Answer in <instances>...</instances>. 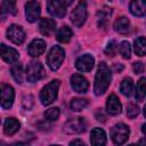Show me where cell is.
Wrapping results in <instances>:
<instances>
[{
  "mask_svg": "<svg viewBox=\"0 0 146 146\" xmlns=\"http://www.w3.org/2000/svg\"><path fill=\"white\" fill-rule=\"evenodd\" d=\"M111 80H112L111 70L106 65L105 62H102L98 65V70H97L96 78H95V87H94L95 94L97 96L103 95L107 90V88L111 83Z\"/></svg>",
  "mask_w": 146,
  "mask_h": 146,
  "instance_id": "cell-1",
  "label": "cell"
},
{
  "mask_svg": "<svg viewBox=\"0 0 146 146\" xmlns=\"http://www.w3.org/2000/svg\"><path fill=\"white\" fill-rule=\"evenodd\" d=\"M58 89H59V80H52L46 87H43L41 92H40L41 104L44 106L50 105L57 98Z\"/></svg>",
  "mask_w": 146,
  "mask_h": 146,
  "instance_id": "cell-2",
  "label": "cell"
},
{
  "mask_svg": "<svg viewBox=\"0 0 146 146\" xmlns=\"http://www.w3.org/2000/svg\"><path fill=\"white\" fill-rule=\"evenodd\" d=\"M64 57H65L64 49L59 46H54L47 56V64L50 67V70L52 71L58 70L64 60Z\"/></svg>",
  "mask_w": 146,
  "mask_h": 146,
  "instance_id": "cell-3",
  "label": "cell"
},
{
  "mask_svg": "<svg viewBox=\"0 0 146 146\" xmlns=\"http://www.w3.org/2000/svg\"><path fill=\"white\" fill-rule=\"evenodd\" d=\"M129 127L124 123H117L111 129V138L114 144L116 145H122L127 141L129 138Z\"/></svg>",
  "mask_w": 146,
  "mask_h": 146,
  "instance_id": "cell-4",
  "label": "cell"
},
{
  "mask_svg": "<svg viewBox=\"0 0 146 146\" xmlns=\"http://www.w3.org/2000/svg\"><path fill=\"white\" fill-rule=\"evenodd\" d=\"M44 75H46V72L41 63L35 60L29 63L26 67V79L29 82H36L41 80Z\"/></svg>",
  "mask_w": 146,
  "mask_h": 146,
  "instance_id": "cell-5",
  "label": "cell"
},
{
  "mask_svg": "<svg viewBox=\"0 0 146 146\" xmlns=\"http://www.w3.org/2000/svg\"><path fill=\"white\" fill-rule=\"evenodd\" d=\"M86 19H87V5H86V1L82 0L72 10V13H71V22L76 27H80V26H82L84 24Z\"/></svg>",
  "mask_w": 146,
  "mask_h": 146,
  "instance_id": "cell-6",
  "label": "cell"
},
{
  "mask_svg": "<svg viewBox=\"0 0 146 146\" xmlns=\"http://www.w3.org/2000/svg\"><path fill=\"white\" fill-rule=\"evenodd\" d=\"M87 128V122L84 121L83 117H74V119H71L68 120L64 127H63V130L65 133H68V135H75V133H81L86 130Z\"/></svg>",
  "mask_w": 146,
  "mask_h": 146,
  "instance_id": "cell-7",
  "label": "cell"
},
{
  "mask_svg": "<svg viewBox=\"0 0 146 146\" xmlns=\"http://www.w3.org/2000/svg\"><path fill=\"white\" fill-rule=\"evenodd\" d=\"M15 98V91L11 86L2 84L1 86V107L3 110L10 108Z\"/></svg>",
  "mask_w": 146,
  "mask_h": 146,
  "instance_id": "cell-8",
  "label": "cell"
},
{
  "mask_svg": "<svg viewBox=\"0 0 146 146\" xmlns=\"http://www.w3.org/2000/svg\"><path fill=\"white\" fill-rule=\"evenodd\" d=\"M65 2L62 0H48V13L57 18H62L66 14Z\"/></svg>",
  "mask_w": 146,
  "mask_h": 146,
  "instance_id": "cell-9",
  "label": "cell"
},
{
  "mask_svg": "<svg viewBox=\"0 0 146 146\" xmlns=\"http://www.w3.org/2000/svg\"><path fill=\"white\" fill-rule=\"evenodd\" d=\"M7 36L15 44H22L25 40V32L23 31V29L21 26L13 24L7 30Z\"/></svg>",
  "mask_w": 146,
  "mask_h": 146,
  "instance_id": "cell-10",
  "label": "cell"
},
{
  "mask_svg": "<svg viewBox=\"0 0 146 146\" xmlns=\"http://www.w3.org/2000/svg\"><path fill=\"white\" fill-rule=\"evenodd\" d=\"M40 5L36 0H31L25 5V15H26V19L30 23H34L36 22V19L40 16Z\"/></svg>",
  "mask_w": 146,
  "mask_h": 146,
  "instance_id": "cell-11",
  "label": "cell"
},
{
  "mask_svg": "<svg viewBox=\"0 0 146 146\" xmlns=\"http://www.w3.org/2000/svg\"><path fill=\"white\" fill-rule=\"evenodd\" d=\"M71 86H72L74 91H76L79 94H84L88 90L89 83H88V81L84 76H82L81 74L75 73L71 76Z\"/></svg>",
  "mask_w": 146,
  "mask_h": 146,
  "instance_id": "cell-12",
  "label": "cell"
},
{
  "mask_svg": "<svg viewBox=\"0 0 146 146\" xmlns=\"http://www.w3.org/2000/svg\"><path fill=\"white\" fill-rule=\"evenodd\" d=\"M94 64H95L94 57H92L91 55L86 54V55L80 56V57L76 59V62H75V67H76L79 71H81V72H89V71L92 70Z\"/></svg>",
  "mask_w": 146,
  "mask_h": 146,
  "instance_id": "cell-13",
  "label": "cell"
},
{
  "mask_svg": "<svg viewBox=\"0 0 146 146\" xmlns=\"http://www.w3.org/2000/svg\"><path fill=\"white\" fill-rule=\"evenodd\" d=\"M1 57L6 63L13 64V63H16L19 55L16 49H14L11 47H7L6 44L2 43L1 44Z\"/></svg>",
  "mask_w": 146,
  "mask_h": 146,
  "instance_id": "cell-14",
  "label": "cell"
},
{
  "mask_svg": "<svg viewBox=\"0 0 146 146\" xmlns=\"http://www.w3.org/2000/svg\"><path fill=\"white\" fill-rule=\"evenodd\" d=\"M44 50H46V42L41 39L33 40L27 48V51H29L30 56H32V57H38V56L42 55L44 52Z\"/></svg>",
  "mask_w": 146,
  "mask_h": 146,
  "instance_id": "cell-15",
  "label": "cell"
},
{
  "mask_svg": "<svg viewBox=\"0 0 146 146\" xmlns=\"http://www.w3.org/2000/svg\"><path fill=\"white\" fill-rule=\"evenodd\" d=\"M121 108H122V106H121V103H120L119 98L114 94L110 95V97L107 98V102H106L107 112L111 115H117V114L121 113Z\"/></svg>",
  "mask_w": 146,
  "mask_h": 146,
  "instance_id": "cell-16",
  "label": "cell"
},
{
  "mask_svg": "<svg viewBox=\"0 0 146 146\" xmlns=\"http://www.w3.org/2000/svg\"><path fill=\"white\" fill-rule=\"evenodd\" d=\"M90 143L96 146L106 144V133L100 128H95L90 133Z\"/></svg>",
  "mask_w": 146,
  "mask_h": 146,
  "instance_id": "cell-17",
  "label": "cell"
},
{
  "mask_svg": "<svg viewBox=\"0 0 146 146\" xmlns=\"http://www.w3.org/2000/svg\"><path fill=\"white\" fill-rule=\"evenodd\" d=\"M56 29V22L51 18H42L39 23V30L43 35H50Z\"/></svg>",
  "mask_w": 146,
  "mask_h": 146,
  "instance_id": "cell-18",
  "label": "cell"
},
{
  "mask_svg": "<svg viewBox=\"0 0 146 146\" xmlns=\"http://www.w3.org/2000/svg\"><path fill=\"white\" fill-rule=\"evenodd\" d=\"M129 9L135 16H144L146 14V0H131Z\"/></svg>",
  "mask_w": 146,
  "mask_h": 146,
  "instance_id": "cell-19",
  "label": "cell"
},
{
  "mask_svg": "<svg viewBox=\"0 0 146 146\" xmlns=\"http://www.w3.org/2000/svg\"><path fill=\"white\" fill-rule=\"evenodd\" d=\"M21 124L19 122L14 119V117H8L6 121H5V124H3V131L7 136H13L14 133H16L19 129Z\"/></svg>",
  "mask_w": 146,
  "mask_h": 146,
  "instance_id": "cell-20",
  "label": "cell"
},
{
  "mask_svg": "<svg viewBox=\"0 0 146 146\" xmlns=\"http://www.w3.org/2000/svg\"><path fill=\"white\" fill-rule=\"evenodd\" d=\"M129 29H130V21H129L127 17H124V16L117 18V19L114 22V30H115L116 32L121 33V34L128 33Z\"/></svg>",
  "mask_w": 146,
  "mask_h": 146,
  "instance_id": "cell-21",
  "label": "cell"
},
{
  "mask_svg": "<svg viewBox=\"0 0 146 146\" xmlns=\"http://www.w3.org/2000/svg\"><path fill=\"white\" fill-rule=\"evenodd\" d=\"M112 14V10L111 8H107V7H104L103 9H100L97 14V21H98V26L99 27H103L105 29L107 26V23H108V18Z\"/></svg>",
  "mask_w": 146,
  "mask_h": 146,
  "instance_id": "cell-22",
  "label": "cell"
},
{
  "mask_svg": "<svg viewBox=\"0 0 146 146\" xmlns=\"http://www.w3.org/2000/svg\"><path fill=\"white\" fill-rule=\"evenodd\" d=\"M72 35H73L72 30H71L68 26L65 25V26H62V27L57 31L56 39H57L59 42H62V43H67V42L71 40Z\"/></svg>",
  "mask_w": 146,
  "mask_h": 146,
  "instance_id": "cell-23",
  "label": "cell"
},
{
  "mask_svg": "<svg viewBox=\"0 0 146 146\" xmlns=\"http://www.w3.org/2000/svg\"><path fill=\"white\" fill-rule=\"evenodd\" d=\"M2 17L5 19V15H15L16 10V0H3L1 5Z\"/></svg>",
  "mask_w": 146,
  "mask_h": 146,
  "instance_id": "cell-24",
  "label": "cell"
},
{
  "mask_svg": "<svg viewBox=\"0 0 146 146\" xmlns=\"http://www.w3.org/2000/svg\"><path fill=\"white\" fill-rule=\"evenodd\" d=\"M146 97V78L139 79L136 86V99L138 102H143Z\"/></svg>",
  "mask_w": 146,
  "mask_h": 146,
  "instance_id": "cell-25",
  "label": "cell"
},
{
  "mask_svg": "<svg viewBox=\"0 0 146 146\" xmlns=\"http://www.w3.org/2000/svg\"><path fill=\"white\" fill-rule=\"evenodd\" d=\"M133 47H135V52L136 55L143 57L146 55V39L144 36H139L133 42Z\"/></svg>",
  "mask_w": 146,
  "mask_h": 146,
  "instance_id": "cell-26",
  "label": "cell"
},
{
  "mask_svg": "<svg viewBox=\"0 0 146 146\" xmlns=\"http://www.w3.org/2000/svg\"><path fill=\"white\" fill-rule=\"evenodd\" d=\"M132 88H133V83H132V79L131 78H125L120 86V91L122 92V95H124L125 97L131 96L132 94Z\"/></svg>",
  "mask_w": 146,
  "mask_h": 146,
  "instance_id": "cell-27",
  "label": "cell"
},
{
  "mask_svg": "<svg viewBox=\"0 0 146 146\" xmlns=\"http://www.w3.org/2000/svg\"><path fill=\"white\" fill-rule=\"evenodd\" d=\"M87 106H88V100L87 99H83V98H73L71 100V108H72V111L79 112V111H82Z\"/></svg>",
  "mask_w": 146,
  "mask_h": 146,
  "instance_id": "cell-28",
  "label": "cell"
},
{
  "mask_svg": "<svg viewBox=\"0 0 146 146\" xmlns=\"http://www.w3.org/2000/svg\"><path fill=\"white\" fill-rule=\"evenodd\" d=\"M11 75L14 78V80L17 83H22L23 81V68L21 64H15L11 67Z\"/></svg>",
  "mask_w": 146,
  "mask_h": 146,
  "instance_id": "cell-29",
  "label": "cell"
},
{
  "mask_svg": "<svg viewBox=\"0 0 146 146\" xmlns=\"http://www.w3.org/2000/svg\"><path fill=\"white\" fill-rule=\"evenodd\" d=\"M44 117L46 120L48 121H55L59 117V108L57 107H51V108H48L46 112H44Z\"/></svg>",
  "mask_w": 146,
  "mask_h": 146,
  "instance_id": "cell-30",
  "label": "cell"
},
{
  "mask_svg": "<svg viewBox=\"0 0 146 146\" xmlns=\"http://www.w3.org/2000/svg\"><path fill=\"white\" fill-rule=\"evenodd\" d=\"M120 54L122 55L123 58L128 59L130 58V55H131V47H130V43L128 41H122L121 44H120Z\"/></svg>",
  "mask_w": 146,
  "mask_h": 146,
  "instance_id": "cell-31",
  "label": "cell"
},
{
  "mask_svg": "<svg viewBox=\"0 0 146 146\" xmlns=\"http://www.w3.org/2000/svg\"><path fill=\"white\" fill-rule=\"evenodd\" d=\"M138 114H139V107H138L135 103H129V104L127 105V115H128L130 119H133V117H136Z\"/></svg>",
  "mask_w": 146,
  "mask_h": 146,
  "instance_id": "cell-32",
  "label": "cell"
},
{
  "mask_svg": "<svg viewBox=\"0 0 146 146\" xmlns=\"http://www.w3.org/2000/svg\"><path fill=\"white\" fill-rule=\"evenodd\" d=\"M116 43H115V41L114 40H112V41H110L108 42V44L106 46V48H105V54L108 56V57H114L115 56V54H116Z\"/></svg>",
  "mask_w": 146,
  "mask_h": 146,
  "instance_id": "cell-33",
  "label": "cell"
},
{
  "mask_svg": "<svg viewBox=\"0 0 146 146\" xmlns=\"http://www.w3.org/2000/svg\"><path fill=\"white\" fill-rule=\"evenodd\" d=\"M33 106V97L31 95H27L23 98V107L25 110H31Z\"/></svg>",
  "mask_w": 146,
  "mask_h": 146,
  "instance_id": "cell-34",
  "label": "cell"
},
{
  "mask_svg": "<svg viewBox=\"0 0 146 146\" xmlns=\"http://www.w3.org/2000/svg\"><path fill=\"white\" fill-rule=\"evenodd\" d=\"M132 68H133V72H135L136 74H140V73L144 72V65H143V63H140V62L133 63Z\"/></svg>",
  "mask_w": 146,
  "mask_h": 146,
  "instance_id": "cell-35",
  "label": "cell"
},
{
  "mask_svg": "<svg viewBox=\"0 0 146 146\" xmlns=\"http://www.w3.org/2000/svg\"><path fill=\"white\" fill-rule=\"evenodd\" d=\"M95 117H96L98 121H100V122H105V121H106V115H105V113L103 112V110H97L96 113H95Z\"/></svg>",
  "mask_w": 146,
  "mask_h": 146,
  "instance_id": "cell-36",
  "label": "cell"
},
{
  "mask_svg": "<svg viewBox=\"0 0 146 146\" xmlns=\"http://www.w3.org/2000/svg\"><path fill=\"white\" fill-rule=\"evenodd\" d=\"M113 68H114L115 72H121V71L123 70V65H122V64H114Z\"/></svg>",
  "mask_w": 146,
  "mask_h": 146,
  "instance_id": "cell-37",
  "label": "cell"
},
{
  "mask_svg": "<svg viewBox=\"0 0 146 146\" xmlns=\"http://www.w3.org/2000/svg\"><path fill=\"white\" fill-rule=\"evenodd\" d=\"M75 144H80V145H83V141L82 140H79V139H75V140H72L70 143V145H75Z\"/></svg>",
  "mask_w": 146,
  "mask_h": 146,
  "instance_id": "cell-38",
  "label": "cell"
},
{
  "mask_svg": "<svg viewBox=\"0 0 146 146\" xmlns=\"http://www.w3.org/2000/svg\"><path fill=\"white\" fill-rule=\"evenodd\" d=\"M141 132L146 136V123H144V124H143V127H141Z\"/></svg>",
  "mask_w": 146,
  "mask_h": 146,
  "instance_id": "cell-39",
  "label": "cell"
},
{
  "mask_svg": "<svg viewBox=\"0 0 146 146\" xmlns=\"http://www.w3.org/2000/svg\"><path fill=\"white\" fill-rule=\"evenodd\" d=\"M63 1L66 3V6H70V5H72V3H73V1H74V0H63Z\"/></svg>",
  "mask_w": 146,
  "mask_h": 146,
  "instance_id": "cell-40",
  "label": "cell"
},
{
  "mask_svg": "<svg viewBox=\"0 0 146 146\" xmlns=\"http://www.w3.org/2000/svg\"><path fill=\"white\" fill-rule=\"evenodd\" d=\"M138 144H146V138H143V139H140V140L138 141Z\"/></svg>",
  "mask_w": 146,
  "mask_h": 146,
  "instance_id": "cell-41",
  "label": "cell"
},
{
  "mask_svg": "<svg viewBox=\"0 0 146 146\" xmlns=\"http://www.w3.org/2000/svg\"><path fill=\"white\" fill-rule=\"evenodd\" d=\"M144 115H145V117H146V105L144 106Z\"/></svg>",
  "mask_w": 146,
  "mask_h": 146,
  "instance_id": "cell-42",
  "label": "cell"
}]
</instances>
